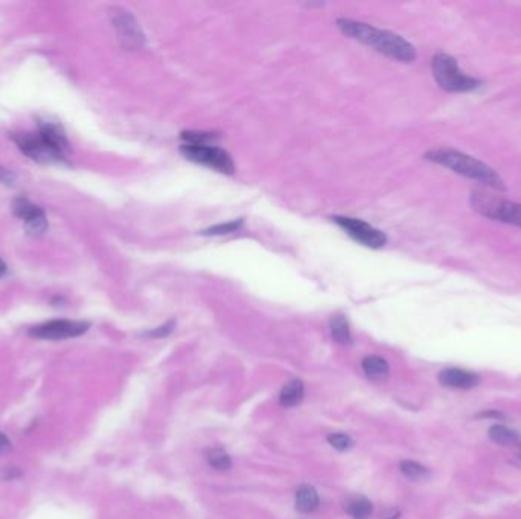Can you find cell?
Instances as JSON below:
<instances>
[{
    "label": "cell",
    "instance_id": "24",
    "mask_svg": "<svg viewBox=\"0 0 521 519\" xmlns=\"http://www.w3.org/2000/svg\"><path fill=\"white\" fill-rule=\"evenodd\" d=\"M11 450H13V443H11V440H9L8 437H6L2 431H0V455L8 454V452L11 451Z\"/></svg>",
    "mask_w": 521,
    "mask_h": 519
},
{
    "label": "cell",
    "instance_id": "18",
    "mask_svg": "<svg viewBox=\"0 0 521 519\" xmlns=\"http://www.w3.org/2000/svg\"><path fill=\"white\" fill-rule=\"evenodd\" d=\"M331 333L332 338L340 343V344H349L351 343V329L344 315H335L331 319Z\"/></svg>",
    "mask_w": 521,
    "mask_h": 519
},
{
    "label": "cell",
    "instance_id": "8",
    "mask_svg": "<svg viewBox=\"0 0 521 519\" xmlns=\"http://www.w3.org/2000/svg\"><path fill=\"white\" fill-rule=\"evenodd\" d=\"M14 140L22 152L33 160L40 161V164H58V161L65 160V152L47 144L40 135L23 133L16 136Z\"/></svg>",
    "mask_w": 521,
    "mask_h": 519
},
{
    "label": "cell",
    "instance_id": "3",
    "mask_svg": "<svg viewBox=\"0 0 521 519\" xmlns=\"http://www.w3.org/2000/svg\"><path fill=\"white\" fill-rule=\"evenodd\" d=\"M471 207L486 218L494 221L512 224L521 229V205L515 201H509L485 189H474L469 195Z\"/></svg>",
    "mask_w": 521,
    "mask_h": 519
},
{
    "label": "cell",
    "instance_id": "11",
    "mask_svg": "<svg viewBox=\"0 0 521 519\" xmlns=\"http://www.w3.org/2000/svg\"><path fill=\"white\" fill-rule=\"evenodd\" d=\"M439 382H441L444 387H449V389H457V390H469L474 389V387L478 385L480 378L468 370H462V369H444L437 376Z\"/></svg>",
    "mask_w": 521,
    "mask_h": 519
},
{
    "label": "cell",
    "instance_id": "16",
    "mask_svg": "<svg viewBox=\"0 0 521 519\" xmlns=\"http://www.w3.org/2000/svg\"><path fill=\"white\" fill-rule=\"evenodd\" d=\"M303 394H305L303 382L301 380H293L288 384H285L279 396V402L282 406H285V409H293V406L302 402Z\"/></svg>",
    "mask_w": 521,
    "mask_h": 519
},
{
    "label": "cell",
    "instance_id": "27",
    "mask_svg": "<svg viewBox=\"0 0 521 519\" xmlns=\"http://www.w3.org/2000/svg\"><path fill=\"white\" fill-rule=\"evenodd\" d=\"M5 271H6V266H5V263H4V261H2V259H0V278H2V276H4V274H5Z\"/></svg>",
    "mask_w": 521,
    "mask_h": 519
},
{
    "label": "cell",
    "instance_id": "9",
    "mask_svg": "<svg viewBox=\"0 0 521 519\" xmlns=\"http://www.w3.org/2000/svg\"><path fill=\"white\" fill-rule=\"evenodd\" d=\"M111 20H113V26L122 46L130 50H136L145 45V35L142 33L139 23L125 9L115 8L111 13Z\"/></svg>",
    "mask_w": 521,
    "mask_h": 519
},
{
    "label": "cell",
    "instance_id": "5",
    "mask_svg": "<svg viewBox=\"0 0 521 519\" xmlns=\"http://www.w3.org/2000/svg\"><path fill=\"white\" fill-rule=\"evenodd\" d=\"M180 152L188 160L196 161L203 166L215 169L221 174L232 176L235 172L233 159L226 149L208 144H183Z\"/></svg>",
    "mask_w": 521,
    "mask_h": 519
},
{
    "label": "cell",
    "instance_id": "6",
    "mask_svg": "<svg viewBox=\"0 0 521 519\" xmlns=\"http://www.w3.org/2000/svg\"><path fill=\"white\" fill-rule=\"evenodd\" d=\"M337 226H340L354 241L369 249H381L386 246L387 236L381 230L372 227L366 221L351 217H334Z\"/></svg>",
    "mask_w": 521,
    "mask_h": 519
},
{
    "label": "cell",
    "instance_id": "14",
    "mask_svg": "<svg viewBox=\"0 0 521 519\" xmlns=\"http://www.w3.org/2000/svg\"><path fill=\"white\" fill-rule=\"evenodd\" d=\"M319 506V495L318 491L310 484L301 486L298 492H296V508L301 513H310L315 511Z\"/></svg>",
    "mask_w": 521,
    "mask_h": 519
},
{
    "label": "cell",
    "instance_id": "20",
    "mask_svg": "<svg viewBox=\"0 0 521 519\" xmlns=\"http://www.w3.org/2000/svg\"><path fill=\"white\" fill-rule=\"evenodd\" d=\"M400 471L407 478H410V480H415V481H422L430 477V471H428L425 466H422L418 462H413V460H403L400 463Z\"/></svg>",
    "mask_w": 521,
    "mask_h": 519
},
{
    "label": "cell",
    "instance_id": "17",
    "mask_svg": "<svg viewBox=\"0 0 521 519\" xmlns=\"http://www.w3.org/2000/svg\"><path fill=\"white\" fill-rule=\"evenodd\" d=\"M346 512L354 519H367L374 512L372 503L366 496H352L346 501Z\"/></svg>",
    "mask_w": 521,
    "mask_h": 519
},
{
    "label": "cell",
    "instance_id": "15",
    "mask_svg": "<svg viewBox=\"0 0 521 519\" xmlns=\"http://www.w3.org/2000/svg\"><path fill=\"white\" fill-rule=\"evenodd\" d=\"M362 367L364 373L369 376L371 380H375V381L386 380L391 372L389 363H387L384 358H381V356H376V355L366 356L362 363Z\"/></svg>",
    "mask_w": 521,
    "mask_h": 519
},
{
    "label": "cell",
    "instance_id": "21",
    "mask_svg": "<svg viewBox=\"0 0 521 519\" xmlns=\"http://www.w3.org/2000/svg\"><path fill=\"white\" fill-rule=\"evenodd\" d=\"M328 443L335 447L337 451L340 452H344V451H349L351 447L354 446V440L351 439L349 435L347 434H343V433H334V434H330L328 435Z\"/></svg>",
    "mask_w": 521,
    "mask_h": 519
},
{
    "label": "cell",
    "instance_id": "10",
    "mask_svg": "<svg viewBox=\"0 0 521 519\" xmlns=\"http://www.w3.org/2000/svg\"><path fill=\"white\" fill-rule=\"evenodd\" d=\"M13 210L16 215L25 222L28 232L33 233V235H40V233H43L46 230L47 221L43 210L38 206L33 205L29 200L26 198L16 200L13 205Z\"/></svg>",
    "mask_w": 521,
    "mask_h": 519
},
{
    "label": "cell",
    "instance_id": "19",
    "mask_svg": "<svg viewBox=\"0 0 521 519\" xmlns=\"http://www.w3.org/2000/svg\"><path fill=\"white\" fill-rule=\"evenodd\" d=\"M206 460L213 469H217L220 472L229 471L232 467V459L226 451L221 450V447H212V450H209L206 454Z\"/></svg>",
    "mask_w": 521,
    "mask_h": 519
},
{
    "label": "cell",
    "instance_id": "25",
    "mask_svg": "<svg viewBox=\"0 0 521 519\" xmlns=\"http://www.w3.org/2000/svg\"><path fill=\"white\" fill-rule=\"evenodd\" d=\"M14 180H16V177H14V174L11 171H8V169L0 166V181L6 183V185H13Z\"/></svg>",
    "mask_w": 521,
    "mask_h": 519
},
{
    "label": "cell",
    "instance_id": "4",
    "mask_svg": "<svg viewBox=\"0 0 521 519\" xmlns=\"http://www.w3.org/2000/svg\"><path fill=\"white\" fill-rule=\"evenodd\" d=\"M432 70L437 86L449 93H465L482 86V81L462 72L456 58L448 54H436L432 61Z\"/></svg>",
    "mask_w": 521,
    "mask_h": 519
},
{
    "label": "cell",
    "instance_id": "1",
    "mask_svg": "<svg viewBox=\"0 0 521 519\" xmlns=\"http://www.w3.org/2000/svg\"><path fill=\"white\" fill-rule=\"evenodd\" d=\"M337 26L340 28L344 35L374 47L386 57L401 61V63H412L416 59L415 46L408 43L401 35L391 33V30L378 29L372 25L355 22L351 18H339L337 20Z\"/></svg>",
    "mask_w": 521,
    "mask_h": 519
},
{
    "label": "cell",
    "instance_id": "26",
    "mask_svg": "<svg viewBox=\"0 0 521 519\" xmlns=\"http://www.w3.org/2000/svg\"><path fill=\"white\" fill-rule=\"evenodd\" d=\"M398 516H400V512L395 511V508H391V511H387V512L383 513L384 519H396Z\"/></svg>",
    "mask_w": 521,
    "mask_h": 519
},
{
    "label": "cell",
    "instance_id": "22",
    "mask_svg": "<svg viewBox=\"0 0 521 519\" xmlns=\"http://www.w3.org/2000/svg\"><path fill=\"white\" fill-rule=\"evenodd\" d=\"M242 226V219L238 221H230L226 224H218V226H213L211 229L203 230V235H228V233H233L240 230V227Z\"/></svg>",
    "mask_w": 521,
    "mask_h": 519
},
{
    "label": "cell",
    "instance_id": "13",
    "mask_svg": "<svg viewBox=\"0 0 521 519\" xmlns=\"http://www.w3.org/2000/svg\"><path fill=\"white\" fill-rule=\"evenodd\" d=\"M488 435L494 443L502 446H521V434L505 425L495 423L488 430Z\"/></svg>",
    "mask_w": 521,
    "mask_h": 519
},
{
    "label": "cell",
    "instance_id": "23",
    "mask_svg": "<svg viewBox=\"0 0 521 519\" xmlns=\"http://www.w3.org/2000/svg\"><path fill=\"white\" fill-rule=\"evenodd\" d=\"M174 328H176V321L171 320V321H168L165 324H162V326L147 332L145 337H150V338H163V337H168L169 333H172Z\"/></svg>",
    "mask_w": 521,
    "mask_h": 519
},
{
    "label": "cell",
    "instance_id": "12",
    "mask_svg": "<svg viewBox=\"0 0 521 519\" xmlns=\"http://www.w3.org/2000/svg\"><path fill=\"white\" fill-rule=\"evenodd\" d=\"M38 135L42 136L47 144H50L61 152H66V149L69 148L65 131L58 125L52 124V122H42V124H40Z\"/></svg>",
    "mask_w": 521,
    "mask_h": 519
},
{
    "label": "cell",
    "instance_id": "2",
    "mask_svg": "<svg viewBox=\"0 0 521 519\" xmlns=\"http://www.w3.org/2000/svg\"><path fill=\"white\" fill-rule=\"evenodd\" d=\"M424 157L428 161H433V164H437L456 172L459 176L482 181L488 188H493L497 190L506 189L503 178L500 177L491 166H488L483 161L465 154V152L456 151L452 148H436L428 151Z\"/></svg>",
    "mask_w": 521,
    "mask_h": 519
},
{
    "label": "cell",
    "instance_id": "7",
    "mask_svg": "<svg viewBox=\"0 0 521 519\" xmlns=\"http://www.w3.org/2000/svg\"><path fill=\"white\" fill-rule=\"evenodd\" d=\"M90 323L77 320H50L29 331V335L40 340H67L79 337L89 331Z\"/></svg>",
    "mask_w": 521,
    "mask_h": 519
}]
</instances>
